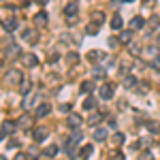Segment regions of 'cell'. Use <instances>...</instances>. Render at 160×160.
Here are the masks:
<instances>
[{"instance_id":"f1b7e54d","label":"cell","mask_w":160,"mask_h":160,"mask_svg":"<svg viewBox=\"0 0 160 160\" xmlns=\"http://www.w3.org/2000/svg\"><path fill=\"white\" fill-rule=\"evenodd\" d=\"M160 51H158V47H156V45H152V47H148V49H145V58H148V60H152V58H154V56H158Z\"/></svg>"},{"instance_id":"9c48e42d","label":"cell","mask_w":160,"mask_h":160,"mask_svg":"<svg viewBox=\"0 0 160 160\" xmlns=\"http://www.w3.org/2000/svg\"><path fill=\"white\" fill-rule=\"evenodd\" d=\"M7 56H9L11 60H19V58H22V47L15 45V43L9 45V47H7Z\"/></svg>"},{"instance_id":"9a60e30c","label":"cell","mask_w":160,"mask_h":160,"mask_svg":"<svg viewBox=\"0 0 160 160\" xmlns=\"http://www.w3.org/2000/svg\"><path fill=\"white\" fill-rule=\"evenodd\" d=\"M145 24H148V22H145L141 15H135V17L130 19V28H132V30H141V28H145Z\"/></svg>"},{"instance_id":"836d02e7","label":"cell","mask_w":160,"mask_h":160,"mask_svg":"<svg viewBox=\"0 0 160 160\" xmlns=\"http://www.w3.org/2000/svg\"><path fill=\"white\" fill-rule=\"evenodd\" d=\"M7 145H9V149H19V148H22V143H19L17 139H11V141H9Z\"/></svg>"},{"instance_id":"7402d4cb","label":"cell","mask_w":160,"mask_h":160,"mask_svg":"<svg viewBox=\"0 0 160 160\" xmlns=\"http://www.w3.org/2000/svg\"><path fill=\"white\" fill-rule=\"evenodd\" d=\"M145 128H148V132H152V135H160V124L158 122H145Z\"/></svg>"},{"instance_id":"74e56055","label":"cell","mask_w":160,"mask_h":160,"mask_svg":"<svg viewBox=\"0 0 160 160\" xmlns=\"http://www.w3.org/2000/svg\"><path fill=\"white\" fill-rule=\"evenodd\" d=\"M100 120H102V115H100V113H98V115H96V113H94V115H92V118H90V122H92V124H96V122L100 124Z\"/></svg>"},{"instance_id":"d6986e66","label":"cell","mask_w":160,"mask_h":160,"mask_svg":"<svg viewBox=\"0 0 160 160\" xmlns=\"http://www.w3.org/2000/svg\"><path fill=\"white\" fill-rule=\"evenodd\" d=\"M94 81H90V79H88V81H81V86H79V90H81V94H92V92H94Z\"/></svg>"},{"instance_id":"f546056e","label":"cell","mask_w":160,"mask_h":160,"mask_svg":"<svg viewBox=\"0 0 160 160\" xmlns=\"http://www.w3.org/2000/svg\"><path fill=\"white\" fill-rule=\"evenodd\" d=\"M92 22H96L98 26H102V22H105V13H102V11L92 13Z\"/></svg>"},{"instance_id":"5bb4252c","label":"cell","mask_w":160,"mask_h":160,"mask_svg":"<svg viewBox=\"0 0 160 160\" xmlns=\"http://www.w3.org/2000/svg\"><path fill=\"white\" fill-rule=\"evenodd\" d=\"M47 22H49V15H47L45 11H41V13H37V15H34V24H37L38 28L47 26Z\"/></svg>"},{"instance_id":"ffe728a7","label":"cell","mask_w":160,"mask_h":160,"mask_svg":"<svg viewBox=\"0 0 160 160\" xmlns=\"http://www.w3.org/2000/svg\"><path fill=\"white\" fill-rule=\"evenodd\" d=\"M109 26H111V28H113V30H122V26H124V19H122V17H120V15H118V13H115V15L111 17Z\"/></svg>"},{"instance_id":"f6af8a7d","label":"cell","mask_w":160,"mask_h":160,"mask_svg":"<svg viewBox=\"0 0 160 160\" xmlns=\"http://www.w3.org/2000/svg\"><path fill=\"white\" fill-rule=\"evenodd\" d=\"M26 2H28V0H22V7H26Z\"/></svg>"},{"instance_id":"2e32d148","label":"cell","mask_w":160,"mask_h":160,"mask_svg":"<svg viewBox=\"0 0 160 160\" xmlns=\"http://www.w3.org/2000/svg\"><path fill=\"white\" fill-rule=\"evenodd\" d=\"M32 124H34V118H30V115H22L17 120V126L19 128H32Z\"/></svg>"},{"instance_id":"ab89813d","label":"cell","mask_w":160,"mask_h":160,"mask_svg":"<svg viewBox=\"0 0 160 160\" xmlns=\"http://www.w3.org/2000/svg\"><path fill=\"white\" fill-rule=\"evenodd\" d=\"M107 124H109V128H113V130L118 128V120H115V118H111V120H109Z\"/></svg>"},{"instance_id":"4316f807","label":"cell","mask_w":160,"mask_h":160,"mask_svg":"<svg viewBox=\"0 0 160 160\" xmlns=\"http://www.w3.org/2000/svg\"><path fill=\"white\" fill-rule=\"evenodd\" d=\"M64 60H66V64H68V66H75V64L79 62V56H77L75 51H71V53H66V58H64Z\"/></svg>"},{"instance_id":"484cf974","label":"cell","mask_w":160,"mask_h":160,"mask_svg":"<svg viewBox=\"0 0 160 160\" xmlns=\"http://www.w3.org/2000/svg\"><path fill=\"white\" fill-rule=\"evenodd\" d=\"M98 30H100V26L96 24V22H90V24L86 26V34H98Z\"/></svg>"},{"instance_id":"7a4b0ae2","label":"cell","mask_w":160,"mask_h":160,"mask_svg":"<svg viewBox=\"0 0 160 160\" xmlns=\"http://www.w3.org/2000/svg\"><path fill=\"white\" fill-rule=\"evenodd\" d=\"M77 145H79V143H77V141H75L73 137H66V139H64V143H62V149H64V154H68V156H77V152H75V148H77Z\"/></svg>"},{"instance_id":"3957f363","label":"cell","mask_w":160,"mask_h":160,"mask_svg":"<svg viewBox=\"0 0 160 160\" xmlns=\"http://www.w3.org/2000/svg\"><path fill=\"white\" fill-rule=\"evenodd\" d=\"M22 38H24L26 43H30V45H37V43H38V32H37V28H26L24 32H22Z\"/></svg>"},{"instance_id":"8fae6325","label":"cell","mask_w":160,"mask_h":160,"mask_svg":"<svg viewBox=\"0 0 160 160\" xmlns=\"http://www.w3.org/2000/svg\"><path fill=\"white\" fill-rule=\"evenodd\" d=\"M49 111H51L49 102H41V105L37 107V111H34V115H37V118H47V115H49Z\"/></svg>"},{"instance_id":"6da1fadb","label":"cell","mask_w":160,"mask_h":160,"mask_svg":"<svg viewBox=\"0 0 160 160\" xmlns=\"http://www.w3.org/2000/svg\"><path fill=\"white\" fill-rule=\"evenodd\" d=\"M81 124H83V118H81V113H66V126L75 130V128H81Z\"/></svg>"},{"instance_id":"d590c367","label":"cell","mask_w":160,"mask_h":160,"mask_svg":"<svg viewBox=\"0 0 160 160\" xmlns=\"http://www.w3.org/2000/svg\"><path fill=\"white\" fill-rule=\"evenodd\" d=\"M113 141H115V145H122L124 143V135L122 132H115V135H113Z\"/></svg>"},{"instance_id":"f35d334b","label":"cell","mask_w":160,"mask_h":160,"mask_svg":"<svg viewBox=\"0 0 160 160\" xmlns=\"http://www.w3.org/2000/svg\"><path fill=\"white\" fill-rule=\"evenodd\" d=\"M30 90H32V83H26L24 90H22V94H24V96H28V92H30Z\"/></svg>"},{"instance_id":"ac0fdd59","label":"cell","mask_w":160,"mask_h":160,"mask_svg":"<svg viewBox=\"0 0 160 160\" xmlns=\"http://www.w3.org/2000/svg\"><path fill=\"white\" fill-rule=\"evenodd\" d=\"M19 126H17V122H11V120H7V122H2V130L7 132V135H13L15 130H17Z\"/></svg>"},{"instance_id":"4fadbf2b","label":"cell","mask_w":160,"mask_h":160,"mask_svg":"<svg viewBox=\"0 0 160 160\" xmlns=\"http://www.w3.org/2000/svg\"><path fill=\"white\" fill-rule=\"evenodd\" d=\"M92 137H94V141H107V128H102V126H96L94 128V132H92Z\"/></svg>"},{"instance_id":"bcb514c9","label":"cell","mask_w":160,"mask_h":160,"mask_svg":"<svg viewBox=\"0 0 160 160\" xmlns=\"http://www.w3.org/2000/svg\"><path fill=\"white\" fill-rule=\"evenodd\" d=\"M158 45H160V34H158Z\"/></svg>"},{"instance_id":"5b68a950","label":"cell","mask_w":160,"mask_h":160,"mask_svg":"<svg viewBox=\"0 0 160 160\" xmlns=\"http://www.w3.org/2000/svg\"><path fill=\"white\" fill-rule=\"evenodd\" d=\"M113 94H115V92H113V86H111V83H102V86L98 88V96L102 100H111Z\"/></svg>"},{"instance_id":"603a6c76","label":"cell","mask_w":160,"mask_h":160,"mask_svg":"<svg viewBox=\"0 0 160 160\" xmlns=\"http://www.w3.org/2000/svg\"><path fill=\"white\" fill-rule=\"evenodd\" d=\"M58 145H47V148H45V152H43V156H47V158H56V156H58Z\"/></svg>"},{"instance_id":"7c38bea8","label":"cell","mask_w":160,"mask_h":160,"mask_svg":"<svg viewBox=\"0 0 160 160\" xmlns=\"http://www.w3.org/2000/svg\"><path fill=\"white\" fill-rule=\"evenodd\" d=\"M77 11H79V2H68V4H66V7H64V15H66V17H75V15H77Z\"/></svg>"},{"instance_id":"e0dca14e","label":"cell","mask_w":160,"mask_h":160,"mask_svg":"<svg viewBox=\"0 0 160 160\" xmlns=\"http://www.w3.org/2000/svg\"><path fill=\"white\" fill-rule=\"evenodd\" d=\"M137 77L135 75H130V73H126V77H124V88H128V90H132V88H137Z\"/></svg>"},{"instance_id":"52a82bcc","label":"cell","mask_w":160,"mask_h":160,"mask_svg":"<svg viewBox=\"0 0 160 160\" xmlns=\"http://www.w3.org/2000/svg\"><path fill=\"white\" fill-rule=\"evenodd\" d=\"M22 79H24V73L22 71H17V68H13V71H9V75H7V81L9 83H22Z\"/></svg>"},{"instance_id":"7bdbcfd3","label":"cell","mask_w":160,"mask_h":160,"mask_svg":"<svg viewBox=\"0 0 160 160\" xmlns=\"http://www.w3.org/2000/svg\"><path fill=\"white\" fill-rule=\"evenodd\" d=\"M34 2H37L38 7H45V4H47V0H34Z\"/></svg>"},{"instance_id":"e575fe53","label":"cell","mask_w":160,"mask_h":160,"mask_svg":"<svg viewBox=\"0 0 160 160\" xmlns=\"http://www.w3.org/2000/svg\"><path fill=\"white\" fill-rule=\"evenodd\" d=\"M118 45H122V43H120V37H111L109 38V47H113V49H115Z\"/></svg>"},{"instance_id":"b9f144b4","label":"cell","mask_w":160,"mask_h":160,"mask_svg":"<svg viewBox=\"0 0 160 160\" xmlns=\"http://www.w3.org/2000/svg\"><path fill=\"white\" fill-rule=\"evenodd\" d=\"M154 2H156V0H143V4H145V7H154Z\"/></svg>"},{"instance_id":"83f0119b","label":"cell","mask_w":160,"mask_h":160,"mask_svg":"<svg viewBox=\"0 0 160 160\" xmlns=\"http://www.w3.org/2000/svg\"><path fill=\"white\" fill-rule=\"evenodd\" d=\"M92 79H98V81H102V79H105V68H102V66H96V68L92 71Z\"/></svg>"},{"instance_id":"44dd1931","label":"cell","mask_w":160,"mask_h":160,"mask_svg":"<svg viewBox=\"0 0 160 160\" xmlns=\"http://www.w3.org/2000/svg\"><path fill=\"white\" fill-rule=\"evenodd\" d=\"M86 111H92L94 107H96V96H92V94H88V98L83 100V105H81Z\"/></svg>"},{"instance_id":"7dc6e473","label":"cell","mask_w":160,"mask_h":160,"mask_svg":"<svg viewBox=\"0 0 160 160\" xmlns=\"http://www.w3.org/2000/svg\"><path fill=\"white\" fill-rule=\"evenodd\" d=\"M126 2H135V0H126Z\"/></svg>"},{"instance_id":"8992f818","label":"cell","mask_w":160,"mask_h":160,"mask_svg":"<svg viewBox=\"0 0 160 160\" xmlns=\"http://www.w3.org/2000/svg\"><path fill=\"white\" fill-rule=\"evenodd\" d=\"M2 24V28L9 32V34H13L15 30H17V26H19V22H17V17H7L4 22H0Z\"/></svg>"},{"instance_id":"30bf717a","label":"cell","mask_w":160,"mask_h":160,"mask_svg":"<svg viewBox=\"0 0 160 160\" xmlns=\"http://www.w3.org/2000/svg\"><path fill=\"white\" fill-rule=\"evenodd\" d=\"M86 58H88V62H92V64H96V62L100 64V62H105V53H102V51L92 49V51H90V53L86 56Z\"/></svg>"},{"instance_id":"60d3db41","label":"cell","mask_w":160,"mask_h":160,"mask_svg":"<svg viewBox=\"0 0 160 160\" xmlns=\"http://www.w3.org/2000/svg\"><path fill=\"white\" fill-rule=\"evenodd\" d=\"M58 60H60V56H58V53H51V56H49V62H51V64H56Z\"/></svg>"},{"instance_id":"ba28073f","label":"cell","mask_w":160,"mask_h":160,"mask_svg":"<svg viewBox=\"0 0 160 160\" xmlns=\"http://www.w3.org/2000/svg\"><path fill=\"white\" fill-rule=\"evenodd\" d=\"M132 32H135V30H132V28H128V30H120V43H122V45H130V43H132Z\"/></svg>"},{"instance_id":"d4e9b609","label":"cell","mask_w":160,"mask_h":160,"mask_svg":"<svg viewBox=\"0 0 160 160\" xmlns=\"http://www.w3.org/2000/svg\"><path fill=\"white\" fill-rule=\"evenodd\" d=\"M24 64H26V66H30V68H32V66H37V64H38V58L34 56V53H28V56L24 58Z\"/></svg>"},{"instance_id":"277c9868","label":"cell","mask_w":160,"mask_h":160,"mask_svg":"<svg viewBox=\"0 0 160 160\" xmlns=\"http://www.w3.org/2000/svg\"><path fill=\"white\" fill-rule=\"evenodd\" d=\"M49 135V130L45 128V126H37V128H32V139L37 141V143H43L45 139Z\"/></svg>"},{"instance_id":"ee69618b","label":"cell","mask_w":160,"mask_h":160,"mask_svg":"<svg viewBox=\"0 0 160 160\" xmlns=\"http://www.w3.org/2000/svg\"><path fill=\"white\" fill-rule=\"evenodd\" d=\"M4 137H7V132H4V130H2V128H0V141H2V139H4Z\"/></svg>"},{"instance_id":"8d00e7d4","label":"cell","mask_w":160,"mask_h":160,"mask_svg":"<svg viewBox=\"0 0 160 160\" xmlns=\"http://www.w3.org/2000/svg\"><path fill=\"white\" fill-rule=\"evenodd\" d=\"M60 111H62V113H71V105H68V102L60 105Z\"/></svg>"},{"instance_id":"4dcf8cb0","label":"cell","mask_w":160,"mask_h":160,"mask_svg":"<svg viewBox=\"0 0 160 160\" xmlns=\"http://www.w3.org/2000/svg\"><path fill=\"white\" fill-rule=\"evenodd\" d=\"M149 66H152L154 71H160V53H158V56H154V58L149 60Z\"/></svg>"},{"instance_id":"1f68e13d","label":"cell","mask_w":160,"mask_h":160,"mask_svg":"<svg viewBox=\"0 0 160 160\" xmlns=\"http://www.w3.org/2000/svg\"><path fill=\"white\" fill-rule=\"evenodd\" d=\"M148 24H149V28H160V17H158V15L149 17V19H148Z\"/></svg>"},{"instance_id":"cb8c5ba5","label":"cell","mask_w":160,"mask_h":160,"mask_svg":"<svg viewBox=\"0 0 160 160\" xmlns=\"http://www.w3.org/2000/svg\"><path fill=\"white\" fill-rule=\"evenodd\" d=\"M92 152H94V148L88 143V145H83V148L79 149V154H77V156H81V158H90V156H92Z\"/></svg>"},{"instance_id":"d6a6232c","label":"cell","mask_w":160,"mask_h":160,"mask_svg":"<svg viewBox=\"0 0 160 160\" xmlns=\"http://www.w3.org/2000/svg\"><path fill=\"white\" fill-rule=\"evenodd\" d=\"M73 139L79 143V145H81V141H83V132H81L79 128H75V130H73Z\"/></svg>"}]
</instances>
